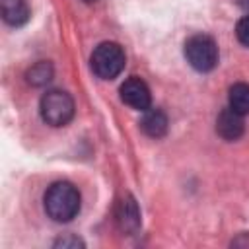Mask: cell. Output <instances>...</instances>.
I'll use <instances>...</instances> for the list:
<instances>
[{"label":"cell","mask_w":249,"mask_h":249,"mask_svg":"<svg viewBox=\"0 0 249 249\" xmlns=\"http://www.w3.org/2000/svg\"><path fill=\"white\" fill-rule=\"evenodd\" d=\"M45 212L54 222H70L80 212V191L68 181L53 183L45 193Z\"/></svg>","instance_id":"obj_1"},{"label":"cell","mask_w":249,"mask_h":249,"mask_svg":"<svg viewBox=\"0 0 249 249\" xmlns=\"http://www.w3.org/2000/svg\"><path fill=\"white\" fill-rule=\"evenodd\" d=\"M124 51L121 49V45L113 43V41H105V43H99L93 53H91V58H89V64H91V70L97 78L101 80H113L117 78L123 68H124Z\"/></svg>","instance_id":"obj_2"},{"label":"cell","mask_w":249,"mask_h":249,"mask_svg":"<svg viewBox=\"0 0 249 249\" xmlns=\"http://www.w3.org/2000/svg\"><path fill=\"white\" fill-rule=\"evenodd\" d=\"M41 119L51 126H64L74 117V99L62 89H51L39 103Z\"/></svg>","instance_id":"obj_3"},{"label":"cell","mask_w":249,"mask_h":249,"mask_svg":"<svg viewBox=\"0 0 249 249\" xmlns=\"http://www.w3.org/2000/svg\"><path fill=\"white\" fill-rule=\"evenodd\" d=\"M185 58L198 72H210L218 64V45L206 33H196L185 43Z\"/></svg>","instance_id":"obj_4"},{"label":"cell","mask_w":249,"mask_h":249,"mask_svg":"<svg viewBox=\"0 0 249 249\" xmlns=\"http://www.w3.org/2000/svg\"><path fill=\"white\" fill-rule=\"evenodd\" d=\"M121 99H123V103H126L128 107H132L136 111H146L152 103V93H150L148 84L142 78L130 76L121 86Z\"/></svg>","instance_id":"obj_5"},{"label":"cell","mask_w":249,"mask_h":249,"mask_svg":"<svg viewBox=\"0 0 249 249\" xmlns=\"http://www.w3.org/2000/svg\"><path fill=\"white\" fill-rule=\"evenodd\" d=\"M243 130H245L243 115L235 113V111L230 109V107L224 109V111L218 115V119H216V132H218L224 140L233 142V140H237V138L243 134Z\"/></svg>","instance_id":"obj_6"},{"label":"cell","mask_w":249,"mask_h":249,"mask_svg":"<svg viewBox=\"0 0 249 249\" xmlns=\"http://www.w3.org/2000/svg\"><path fill=\"white\" fill-rule=\"evenodd\" d=\"M117 224L123 231L126 233H132L138 230L140 226V210H138V204L132 196H126L119 202V208H117Z\"/></svg>","instance_id":"obj_7"},{"label":"cell","mask_w":249,"mask_h":249,"mask_svg":"<svg viewBox=\"0 0 249 249\" xmlns=\"http://www.w3.org/2000/svg\"><path fill=\"white\" fill-rule=\"evenodd\" d=\"M140 126H142V130L150 138H161V136L167 134V126H169L167 115L161 109H158V107L156 109L154 107H148L144 111V117L140 121Z\"/></svg>","instance_id":"obj_8"},{"label":"cell","mask_w":249,"mask_h":249,"mask_svg":"<svg viewBox=\"0 0 249 249\" xmlns=\"http://www.w3.org/2000/svg\"><path fill=\"white\" fill-rule=\"evenodd\" d=\"M2 19L12 27H21L29 19V6L25 0H0Z\"/></svg>","instance_id":"obj_9"},{"label":"cell","mask_w":249,"mask_h":249,"mask_svg":"<svg viewBox=\"0 0 249 249\" xmlns=\"http://www.w3.org/2000/svg\"><path fill=\"white\" fill-rule=\"evenodd\" d=\"M228 101H230V109H233L239 115H249V84H233L230 88L228 93Z\"/></svg>","instance_id":"obj_10"},{"label":"cell","mask_w":249,"mask_h":249,"mask_svg":"<svg viewBox=\"0 0 249 249\" xmlns=\"http://www.w3.org/2000/svg\"><path fill=\"white\" fill-rule=\"evenodd\" d=\"M51 78H53V66L47 60H41L27 70V82L33 86H45L47 82H51Z\"/></svg>","instance_id":"obj_11"},{"label":"cell","mask_w":249,"mask_h":249,"mask_svg":"<svg viewBox=\"0 0 249 249\" xmlns=\"http://www.w3.org/2000/svg\"><path fill=\"white\" fill-rule=\"evenodd\" d=\"M235 35H237V39H239L241 45L249 47V14L243 16V18L237 21V25H235Z\"/></svg>","instance_id":"obj_12"},{"label":"cell","mask_w":249,"mask_h":249,"mask_svg":"<svg viewBox=\"0 0 249 249\" xmlns=\"http://www.w3.org/2000/svg\"><path fill=\"white\" fill-rule=\"evenodd\" d=\"M54 247H84V243L74 235H64L54 241Z\"/></svg>","instance_id":"obj_13"},{"label":"cell","mask_w":249,"mask_h":249,"mask_svg":"<svg viewBox=\"0 0 249 249\" xmlns=\"http://www.w3.org/2000/svg\"><path fill=\"white\" fill-rule=\"evenodd\" d=\"M233 247H249V233H241L239 237H235L231 241Z\"/></svg>","instance_id":"obj_14"},{"label":"cell","mask_w":249,"mask_h":249,"mask_svg":"<svg viewBox=\"0 0 249 249\" xmlns=\"http://www.w3.org/2000/svg\"><path fill=\"white\" fill-rule=\"evenodd\" d=\"M237 4H239L243 10H247V12H249V0H237Z\"/></svg>","instance_id":"obj_15"},{"label":"cell","mask_w":249,"mask_h":249,"mask_svg":"<svg viewBox=\"0 0 249 249\" xmlns=\"http://www.w3.org/2000/svg\"><path fill=\"white\" fill-rule=\"evenodd\" d=\"M86 2H95V0H86Z\"/></svg>","instance_id":"obj_16"}]
</instances>
